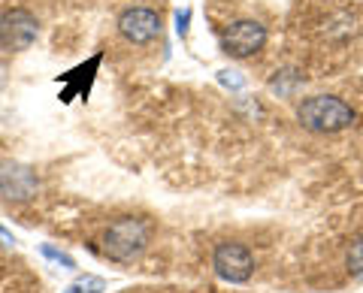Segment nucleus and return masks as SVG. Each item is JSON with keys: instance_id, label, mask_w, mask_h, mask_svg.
<instances>
[{"instance_id": "obj_1", "label": "nucleus", "mask_w": 363, "mask_h": 293, "mask_svg": "<svg viewBox=\"0 0 363 293\" xmlns=\"http://www.w3.org/2000/svg\"><path fill=\"white\" fill-rule=\"evenodd\" d=\"M297 118L312 133H339L354 124V109L339 97L318 94V97H306L297 106Z\"/></svg>"}, {"instance_id": "obj_2", "label": "nucleus", "mask_w": 363, "mask_h": 293, "mask_svg": "<svg viewBox=\"0 0 363 293\" xmlns=\"http://www.w3.org/2000/svg\"><path fill=\"white\" fill-rule=\"evenodd\" d=\"M149 224L143 218H118L116 224H109V230L104 233V254L116 263H130L133 257H140L149 245Z\"/></svg>"}, {"instance_id": "obj_3", "label": "nucleus", "mask_w": 363, "mask_h": 293, "mask_svg": "<svg viewBox=\"0 0 363 293\" xmlns=\"http://www.w3.org/2000/svg\"><path fill=\"white\" fill-rule=\"evenodd\" d=\"M212 269L227 285H245L255 272V254L242 242H221L212 254Z\"/></svg>"}, {"instance_id": "obj_4", "label": "nucleus", "mask_w": 363, "mask_h": 293, "mask_svg": "<svg viewBox=\"0 0 363 293\" xmlns=\"http://www.w3.org/2000/svg\"><path fill=\"white\" fill-rule=\"evenodd\" d=\"M267 46V28L255 18H240L221 33V49L230 58H252Z\"/></svg>"}, {"instance_id": "obj_5", "label": "nucleus", "mask_w": 363, "mask_h": 293, "mask_svg": "<svg viewBox=\"0 0 363 293\" xmlns=\"http://www.w3.org/2000/svg\"><path fill=\"white\" fill-rule=\"evenodd\" d=\"M40 37V25L28 9H6L0 16V52H25Z\"/></svg>"}, {"instance_id": "obj_6", "label": "nucleus", "mask_w": 363, "mask_h": 293, "mask_svg": "<svg viewBox=\"0 0 363 293\" xmlns=\"http://www.w3.org/2000/svg\"><path fill=\"white\" fill-rule=\"evenodd\" d=\"M118 33L133 46H149L161 37V16L149 6H130L118 16Z\"/></svg>"}, {"instance_id": "obj_7", "label": "nucleus", "mask_w": 363, "mask_h": 293, "mask_svg": "<svg viewBox=\"0 0 363 293\" xmlns=\"http://www.w3.org/2000/svg\"><path fill=\"white\" fill-rule=\"evenodd\" d=\"M100 61H104V54H91V58L85 64H79L73 67L70 73H61V100L64 103H70L73 97H88L91 94V85H94V79H97V67Z\"/></svg>"}, {"instance_id": "obj_8", "label": "nucleus", "mask_w": 363, "mask_h": 293, "mask_svg": "<svg viewBox=\"0 0 363 293\" xmlns=\"http://www.w3.org/2000/svg\"><path fill=\"white\" fill-rule=\"evenodd\" d=\"M0 190H4L6 197H16V200H28L33 190H37V178L30 176V170L25 166H0Z\"/></svg>"}, {"instance_id": "obj_9", "label": "nucleus", "mask_w": 363, "mask_h": 293, "mask_svg": "<svg viewBox=\"0 0 363 293\" xmlns=\"http://www.w3.org/2000/svg\"><path fill=\"white\" fill-rule=\"evenodd\" d=\"M106 290V281L100 275H79L73 285H67L61 293H104Z\"/></svg>"}, {"instance_id": "obj_10", "label": "nucleus", "mask_w": 363, "mask_h": 293, "mask_svg": "<svg viewBox=\"0 0 363 293\" xmlns=\"http://www.w3.org/2000/svg\"><path fill=\"white\" fill-rule=\"evenodd\" d=\"M40 254H43V257H49L52 263H58L61 269H76V260H73V257H70V254H64V251H58L55 245H40Z\"/></svg>"}, {"instance_id": "obj_11", "label": "nucleus", "mask_w": 363, "mask_h": 293, "mask_svg": "<svg viewBox=\"0 0 363 293\" xmlns=\"http://www.w3.org/2000/svg\"><path fill=\"white\" fill-rule=\"evenodd\" d=\"M348 266H351V272H354V275H363V239H357L354 245H351Z\"/></svg>"}, {"instance_id": "obj_12", "label": "nucleus", "mask_w": 363, "mask_h": 293, "mask_svg": "<svg viewBox=\"0 0 363 293\" xmlns=\"http://www.w3.org/2000/svg\"><path fill=\"white\" fill-rule=\"evenodd\" d=\"M218 82H221L224 88H233V91H242V88H245V79L236 76L233 70H221V73H218Z\"/></svg>"}, {"instance_id": "obj_13", "label": "nucleus", "mask_w": 363, "mask_h": 293, "mask_svg": "<svg viewBox=\"0 0 363 293\" xmlns=\"http://www.w3.org/2000/svg\"><path fill=\"white\" fill-rule=\"evenodd\" d=\"M188 21H191V9H182V13H176V30H179V37H185V33H188Z\"/></svg>"}, {"instance_id": "obj_14", "label": "nucleus", "mask_w": 363, "mask_h": 293, "mask_svg": "<svg viewBox=\"0 0 363 293\" xmlns=\"http://www.w3.org/2000/svg\"><path fill=\"white\" fill-rule=\"evenodd\" d=\"M16 239H13V233H6L4 227H0V245H13Z\"/></svg>"}]
</instances>
